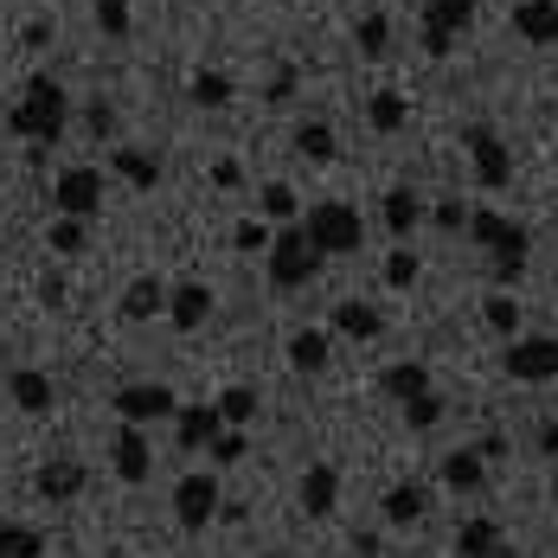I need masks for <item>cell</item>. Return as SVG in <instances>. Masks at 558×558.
<instances>
[{"instance_id":"cell-1","label":"cell","mask_w":558,"mask_h":558,"mask_svg":"<svg viewBox=\"0 0 558 558\" xmlns=\"http://www.w3.org/2000/svg\"><path fill=\"white\" fill-rule=\"evenodd\" d=\"M64 116H71V97H64V84L39 71V77H26L20 104L7 110V129H13L20 142H39V148H52L58 135H64Z\"/></svg>"},{"instance_id":"cell-2","label":"cell","mask_w":558,"mask_h":558,"mask_svg":"<svg viewBox=\"0 0 558 558\" xmlns=\"http://www.w3.org/2000/svg\"><path fill=\"white\" fill-rule=\"evenodd\" d=\"M482 251H495L488 257V277H495V289H513L520 282V270H526V251H533V238H526V225L501 219V213H469V225H462Z\"/></svg>"},{"instance_id":"cell-3","label":"cell","mask_w":558,"mask_h":558,"mask_svg":"<svg viewBox=\"0 0 558 558\" xmlns=\"http://www.w3.org/2000/svg\"><path fill=\"white\" fill-rule=\"evenodd\" d=\"M302 231H308V244H315L322 257H353V251L366 244V225H360V213H353L347 199H322V206H308Z\"/></svg>"},{"instance_id":"cell-4","label":"cell","mask_w":558,"mask_h":558,"mask_svg":"<svg viewBox=\"0 0 558 558\" xmlns=\"http://www.w3.org/2000/svg\"><path fill=\"white\" fill-rule=\"evenodd\" d=\"M264 264H270V289H308L315 270H322V251H315L308 231L295 225V231H282L277 244L264 251Z\"/></svg>"},{"instance_id":"cell-5","label":"cell","mask_w":558,"mask_h":558,"mask_svg":"<svg viewBox=\"0 0 558 558\" xmlns=\"http://www.w3.org/2000/svg\"><path fill=\"white\" fill-rule=\"evenodd\" d=\"M507 379L513 386H546V379H558V340L553 335H513L501 353Z\"/></svg>"},{"instance_id":"cell-6","label":"cell","mask_w":558,"mask_h":558,"mask_svg":"<svg viewBox=\"0 0 558 558\" xmlns=\"http://www.w3.org/2000/svg\"><path fill=\"white\" fill-rule=\"evenodd\" d=\"M52 213L58 219H97L104 213V168H64L52 186Z\"/></svg>"},{"instance_id":"cell-7","label":"cell","mask_w":558,"mask_h":558,"mask_svg":"<svg viewBox=\"0 0 558 558\" xmlns=\"http://www.w3.org/2000/svg\"><path fill=\"white\" fill-rule=\"evenodd\" d=\"M219 501L225 495H219V482H213L206 469H193V475L173 482V520H180L186 533H206V526L219 520Z\"/></svg>"},{"instance_id":"cell-8","label":"cell","mask_w":558,"mask_h":558,"mask_svg":"<svg viewBox=\"0 0 558 558\" xmlns=\"http://www.w3.org/2000/svg\"><path fill=\"white\" fill-rule=\"evenodd\" d=\"M462 148H469L475 180H482L488 193H501L507 180H513V155H507V142L488 129V122H469V129H462Z\"/></svg>"},{"instance_id":"cell-9","label":"cell","mask_w":558,"mask_h":558,"mask_svg":"<svg viewBox=\"0 0 558 558\" xmlns=\"http://www.w3.org/2000/svg\"><path fill=\"white\" fill-rule=\"evenodd\" d=\"M110 404H116V417H122V424H142V430L180 411V398H173L168 386H155V379H129V386L116 391Z\"/></svg>"},{"instance_id":"cell-10","label":"cell","mask_w":558,"mask_h":558,"mask_svg":"<svg viewBox=\"0 0 558 558\" xmlns=\"http://www.w3.org/2000/svg\"><path fill=\"white\" fill-rule=\"evenodd\" d=\"M110 469L129 482V488H142V482L155 475V444H148V430H142V424H122V430H116Z\"/></svg>"},{"instance_id":"cell-11","label":"cell","mask_w":558,"mask_h":558,"mask_svg":"<svg viewBox=\"0 0 558 558\" xmlns=\"http://www.w3.org/2000/svg\"><path fill=\"white\" fill-rule=\"evenodd\" d=\"M84 462H71V456H52V462H39V475H33V495L39 501H52V507H64V501H77L84 495Z\"/></svg>"},{"instance_id":"cell-12","label":"cell","mask_w":558,"mask_h":558,"mask_svg":"<svg viewBox=\"0 0 558 558\" xmlns=\"http://www.w3.org/2000/svg\"><path fill=\"white\" fill-rule=\"evenodd\" d=\"M7 398H13L26 417H52V404H58L52 373H39V366H13V373H7Z\"/></svg>"},{"instance_id":"cell-13","label":"cell","mask_w":558,"mask_h":558,"mask_svg":"<svg viewBox=\"0 0 558 558\" xmlns=\"http://www.w3.org/2000/svg\"><path fill=\"white\" fill-rule=\"evenodd\" d=\"M219 430H225L219 404H180V411H173V437H180V449H186V456H199V449L213 444Z\"/></svg>"},{"instance_id":"cell-14","label":"cell","mask_w":558,"mask_h":558,"mask_svg":"<svg viewBox=\"0 0 558 558\" xmlns=\"http://www.w3.org/2000/svg\"><path fill=\"white\" fill-rule=\"evenodd\" d=\"M206 315H213V289H206V282H180V289H168V322L180 328V335H199Z\"/></svg>"},{"instance_id":"cell-15","label":"cell","mask_w":558,"mask_h":558,"mask_svg":"<svg viewBox=\"0 0 558 558\" xmlns=\"http://www.w3.org/2000/svg\"><path fill=\"white\" fill-rule=\"evenodd\" d=\"M335 507H340V469L335 462H315V469L302 475V513H308V520H328Z\"/></svg>"},{"instance_id":"cell-16","label":"cell","mask_w":558,"mask_h":558,"mask_svg":"<svg viewBox=\"0 0 558 558\" xmlns=\"http://www.w3.org/2000/svg\"><path fill=\"white\" fill-rule=\"evenodd\" d=\"M513 33L526 46H558V0H520L513 7Z\"/></svg>"},{"instance_id":"cell-17","label":"cell","mask_w":558,"mask_h":558,"mask_svg":"<svg viewBox=\"0 0 558 558\" xmlns=\"http://www.w3.org/2000/svg\"><path fill=\"white\" fill-rule=\"evenodd\" d=\"M379 513H386V526H417L430 513V488L424 482H398V488H386Z\"/></svg>"},{"instance_id":"cell-18","label":"cell","mask_w":558,"mask_h":558,"mask_svg":"<svg viewBox=\"0 0 558 558\" xmlns=\"http://www.w3.org/2000/svg\"><path fill=\"white\" fill-rule=\"evenodd\" d=\"M110 168L135 186V193H155L161 186V155H148V148H110Z\"/></svg>"},{"instance_id":"cell-19","label":"cell","mask_w":558,"mask_h":558,"mask_svg":"<svg viewBox=\"0 0 558 558\" xmlns=\"http://www.w3.org/2000/svg\"><path fill=\"white\" fill-rule=\"evenodd\" d=\"M379 391L398 398V404H411V398H424V391H430V366H424V360H398V366L379 373Z\"/></svg>"},{"instance_id":"cell-20","label":"cell","mask_w":558,"mask_h":558,"mask_svg":"<svg viewBox=\"0 0 558 558\" xmlns=\"http://www.w3.org/2000/svg\"><path fill=\"white\" fill-rule=\"evenodd\" d=\"M168 308V282L161 277H135L122 289V322H148V315H161Z\"/></svg>"},{"instance_id":"cell-21","label":"cell","mask_w":558,"mask_h":558,"mask_svg":"<svg viewBox=\"0 0 558 558\" xmlns=\"http://www.w3.org/2000/svg\"><path fill=\"white\" fill-rule=\"evenodd\" d=\"M328 360H335V340L322 335V328H295L289 335V366L295 373H322Z\"/></svg>"},{"instance_id":"cell-22","label":"cell","mask_w":558,"mask_h":558,"mask_svg":"<svg viewBox=\"0 0 558 558\" xmlns=\"http://www.w3.org/2000/svg\"><path fill=\"white\" fill-rule=\"evenodd\" d=\"M335 328L347 340H379L386 335V315H379L373 302H335Z\"/></svg>"},{"instance_id":"cell-23","label":"cell","mask_w":558,"mask_h":558,"mask_svg":"<svg viewBox=\"0 0 558 558\" xmlns=\"http://www.w3.org/2000/svg\"><path fill=\"white\" fill-rule=\"evenodd\" d=\"M469 20H475V0H424V33H469Z\"/></svg>"},{"instance_id":"cell-24","label":"cell","mask_w":558,"mask_h":558,"mask_svg":"<svg viewBox=\"0 0 558 558\" xmlns=\"http://www.w3.org/2000/svg\"><path fill=\"white\" fill-rule=\"evenodd\" d=\"M444 482L456 488V495H475V488L488 482V462H482L475 449H449L444 456Z\"/></svg>"},{"instance_id":"cell-25","label":"cell","mask_w":558,"mask_h":558,"mask_svg":"<svg viewBox=\"0 0 558 558\" xmlns=\"http://www.w3.org/2000/svg\"><path fill=\"white\" fill-rule=\"evenodd\" d=\"M417 219H424V199H417L411 186H391V193H386V231L404 244V238L417 231Z\"/></svg>"},{"instance_id":"cell-26","label":"cell","mask_w":558,"mask_h":558,"mask_svg":"<svg viewBox=\"0 0 558 558\" xmlns=\"http://www.w3.org/2000/svg\"><path fill=\"white\" fill-rule=\"evenodd\" d=\"M366 122H373L379 135H398V129L411 122V104H404V90H373V104H366Z\"/></svg>"},{"instance_id":"cell-27","label":"cell","mask_w":558,"mask_h":558,"mask_svg":"<svg viewBox=\"0 0 558 558\" xmlns=\"http://www.w3.org/2000/svg\"><path fill=\"white\" fill-rule=\"evenodd\" d=\"M501 546V526L495 520H462L456 526V558H488Z\"/></svg>"},{"instance_id":"cell-28","label":"cell","mask_w":558,"mask_h":558,"mask_svg":"<svg viewBox=\"0 0 558 558\" xmlns=\"http://www.w3.org/2000/svg\"><path fill=\"white\" fill-rule=\"evenodd\" d=\"M186 97L199 104V110H225L238 90H231V77L225 71H193V84H186Z\"/></svg>"},{"instance_id":"cell-29","label":"cell","mask_w":558,"mask_h":558,"mask_svg":"<svg viewBox=\"0 0 558 558\" xmlns=\"http://www.w3.org/2000/svg\"><path fill=\"white\" fill-rule=\"evenodd\" d=\"M295 155H308V161H335L340 155L335 129H328V122H302V129H295Z\"/></svg>"},{"instance_id":"cell-30","label":"cell","mask_w":558,"mask_h":558,"mask_svg":"<svg viewBox=\"0 0 558 558\" xmlns=\"http://www.w3.org/2000/svg\"><path fill=\"white\" fill-rule=\"evenodd\" d=\"M353 46H360V58H386L391 52V20L386 13H366V20L353 26Z\"/></svg>"},{"instance_id":"cell-31","label":"cell","mask_w":558,"mask_h":558,"mask_svg":"<svg viewBox=\"0 0 558 558\" xmlns=\"http://www.w3.org/2000/svg\"><path fill=\"white\" fill-rule=\"evenodd\" d=\"M482 322H488V328H495V335H520V302H513V295H507V289H495V295H488V302H482Z\"/></svg>"},{"instance_id":"cell-32","label":"cell","mask_w":558,"mask_h":558,"mask_svg":"<svg viewBox=\"0 0 558 558\" xmlns=\"http://www.w3.org/2000/svg\"><path fill=\"white\" fill-rule=\"evenodd\" d=\"M39 553H46L39 526H0V558H39Z\"/></svg>"},{"instance_id":"cell-33","label":"cell","mask_w":558,"mask_h":558,"mask_svg":"<svg viewBox=\"0 0 558 558\" xmlns=\"http://www.w3.org/2000/svg\"><path fill=\"white\" fill-rule=\"evenodd\" d=\"M46 244H52L58 257H77V251L90 244V225H84V219H52V231H46Z\"/></svg>"},{"instance_id":"cell-34","label":"cell","mask_w":558,"mask_h":558,"mask_svg":"<svg viewBox=\"0 0 558 558\" xmlns=\"http://www.w3.org/2000/svg\"><path fill=\"white\" fill-rule=\"evenodd\" d=\"M219 417L231 424V430H244V424L257 417V391H251V386H231V391L219 398Z\"/></svg>"},{"instance_id":"cell-35","label":"cell","mask_w":558,"mask_h":558,"mask_svg":"<svg viewBox=\"0 0 558 558\" xmlns=\"http://www.w3.org/2000/svg\"><path fill=\"white\" fill-rule=\"evenodd\" d=\"M257 206H264V219H295V206H302V199H295V186H289V180H270V186L257 193Z\"/></svg>"},{"instance_id":"cell-36","label":"cell","mask_w":558,"mask_h":558,"mask_svg":"<svg viewBox=\"0 0 558 558\" xmlns=\"http://www.w3.org/2000/svg\"><path fill=\"white\" fill-rule=\"evenodd\" d=\"M444 398H437V391H424V398H411V404H404V424H411V430H437V424H444Z\"/></svg>"},{"instance_id":"cell-37","label":"cell","mask_w":558,"mask_h":558,"mask_svg":"<svg viewBox=\"0 0 558 558\" xmlns=\"http://www.w3.org/2000/svg\"><path fill=\"white\" fill-rule=\"evenodd\" d=\"M231 244L257 257V251H270V244H277V231H270L264 219H238V225H231Z\"/></svg>"},{"instance_id":"cell-38","label":"cell","mask_w":558,"mask_h":558,"mask_svg":"<svg viewBox=\"0 0 558 558\" xmlns=\"http://www.w3.org/2000/svg\"><path fill=\"white\" fill-rule=\"evenodd\" d=\"M417 270H424V264H417V251H391V257H386V289H411Z\"/></svg>"},{"instance_id":"cell-39","label":"cell","mask_w":558,"mask_h":558,"mask_svg":"<svg viewBox=\"0 0 558 558\" xmlns=\"http://www.w3.org/2000/svg\"><path fill=\"white\" fill-rule=\"evenodd\" d=\"M206 456H213L219 469H231V462H244V430H219V437L206 444Z\"/></svg>"},{"instance_id":"cell-40","label":"cell","mask_w":558,"mask_h":558,"mask_svg":"<svg viewBox=\"0 0 558 558\" xmlns=\"http://www.w3.org/2000/svg\"><path fill=\"white\" fill-rule=\"evenodd\" d=\"M97 26L110 39H129V0H97Z\"/></svg>"},{"instance_id":"cell-41","label":"cell","mask_w":558,"mask_h":558,"mask_svg":"<svg viewBox=\"0 0 558 558\" xmlns=\"http://www.w3.org/2000/svg\"><path fill=\"white\" fill-rule=\"evenodd\" d=\"M84 122H90V135L104 142V135H110V129H116V110H110V104H104V97H97V104L84 110Z\"/></svg>"},{"instance_id":"cell-42","label":"cell","mask_w":558,"mask_h":558,"mask_svg":"<svg viewBox=\"0 0 558 558\" xmlns=\"http://www.w3.org/2000/svg\"><path fill=\"white\" fill-rule=\"evenodd\" d=\"M430 219L444 225V231H462V225H469V206H462V199H444V206H437Z\"/></svg>"},{"instance_id":"cell-43","label":"cell","mask_w":558,"mask_h":558,"mask_svg":"<svg viewBox=\"0 0 558 558\" xmlns=\"http://www.w3.org/2000/svg\"><path fill=\"white\" fill-rule=\"evenodd\" d=\"M289 97H295V71H277L270 90H264V104H289Z\"/></svg>"},{"instance_id":"cell-44","label":"cell","mask_w":558,"mask_h":558,"mask_svg":"<svg viewBox=\"0 0 558 558\" xmlns=\"http://www.w3.org/2000/svg\"><path fill=\"white\" fill-rule=\"evenodd\" d=\"M533 444H539V456H558V417H546V424L533 430Z\"/></svg>"},{"instance_id":"cell-45","label":"cell","mask_w":558,"mask_h":558,"mask_svg":"<svg viewBox=\"0 0 558 558\" xmlns=\"http://www.w3.org/2000/svg\"><path fill=\"white\" fill-rule=\"evenodd\" d=\"M475 456H482V462H495V456H507V437H501V430H488V437L475 444Z\"/></svg>"},{"instance_id":"cell-46","label":"cell","mask_w":558,"mask_h":558,"mask_svg":"<svg viewBox=\"0 0 558 558\" xmlns=\"http://www.w3.org/2000/svg\"><path fill=\"white\" fill-rule=\"evenodd\" d=\"M213 180H219V186H244V168H238V161H219V168H213Z\"/></svg>"},{"instance_id":"cell-47","label":"cell","mask_w":558,"mask_h":558,"mask_svg":"<svg viewBox=\"0 0 558 558\" xmlns=\"http://www.w3.org/2000/svg\"><path fill=\"white\" fill-rule=\"evenodd\" d=\"M39 302H52V308H58V302H64V277H46V282H39Z\"/></svg>"},{"instance_id":"cell-48","label":"cell","mask_w":558,"mask_h":558,"mask_svg":"<svg viewBox=\"0 0 558 558\" xmlns=\"http://www.w3.org/2000/svg\"><path fill=\"white\" fill-rule=\"evenodd\" d=\"M353 553H360V558H379V533H353Z\"/></svg>"},{"instance_id":"cell-49","label":"cell","mask_w":558,"mask_h":558,"mask_svg":"<svg viewBox=\"0 0 558 558\" xmlns=\"http://www.w3.org/2000/svg\"><path fill=\"white\" fill-rule=\"evenodd\" d=\"M488 558H513V553H507V546H495V553H488Z\"/></svg>"},{"instance_id":"cell-50","label":"cell","mask_w":558,"mask_h":558,"mask_svg":"<svg viewBox=\"0 0 558 558\" xmlns=\"http://www.w3.org/2000/svg\"><path fill=\"white\" fill-rule=\"evenodd\" d=\"M264 558H282V553H264Z\"/></svg>"}]
</instances>
